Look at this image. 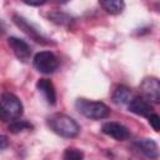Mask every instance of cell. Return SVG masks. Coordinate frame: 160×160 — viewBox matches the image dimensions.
I'll use <instances>...</instances> for the list:
<instances>
[{"label": "cell", "instance_id": "obj_1", "mask_svg": "<svg viewBox=\"0 0 160 160\" xmlns=\"http://www.w3.org/2000/svg\"><path fill=\"white\" fill-rule=\"evenodd\" d=\"M46 124L52 132L62 138L71 139V138L78 136L80 132L79 124L71 116L65 115V114L56 112V114L50 115L46 119Z\"/></svg>", "mask_w": 160, "mask_h": 160}, {"label": "cell", "instance_id": "obj_2", "mask_svg": "<svg viewBox=\"0 0 160 160\" xmlns=\"http://www.w3.org/2000/svg\"><path fill=\"white\" fill-rule=\"evenodd\" d=\"M0 102H1V119H2V121L12 122V121L20 119V116L22 115V111H24V106L16 95H14L9 91H5L1 95Z\"/></svg>", "mask_w": 160, "mask_h": 160}, {"label": "cell", "instance_id": "obj_3", "mask_svg": "<svg viewBox=\"0 0 160 160\" xmlns=\"http://www.w3.org/2000/svg\"><path fill=\"white\" fill-rule=\"evenodd\" d=\"M75 106L78 111L88 119L100 120L110 115L109 106L101 101H90L86 99H78L75 102Z\"/></svg>", "mask_w": 160, "mask_h": 160}, {"label": "cell", "instance_id": "obj_4", "mask_svg": "<svg viewBox=\"0 0 160 160\" xmlns=\"http://www.w3.org/2000/svg\"><path fill=\"white\" fill-rule=\"evenodd\" d=\"M12 21H14V24H15L22 32H25V34H26L29 38H31L34 41H36V42H39V44H41V45H52V44H54V41H51V40L48 39L45 35H42V34L40 32V30H39L34 24H31L30 21H28L25 18L18 15V14H14V15H12Z\"/></svg>", "mask_w": 160, "mask_h": 160}, {"label": "cell", "instance_id": "obj_5", "mask_svg": "<svg viewBox=\"0 0 160 160\" xmlns=\"http://www.w3.org/2000/svg\"><path fill=\"white\" fill-rule=\"evenodd\" d=\"M34 68L41 74H52L59 66V59L51 51H40L32 59Z\"/></svg>", "mask_w": 160, "mask_h": 160}, {"label": "cell", "instance_id": "obj_6", "mask_svg": "<svg viewBox=\"0 0 160 160\" xmlns=\"http://www.w3.org/2000/svg\"><path fill=\"white\" fill-rule=\"evenodd\" d=\"M140 91L149 102L160 104V79L154 76L145 78L140 84Z\"/></svg>", "mask_w": 160, "mask_h": 160}, {"label": "cell", "instance_id": "obj_7", "mask_svg": "<svg viewBox=\"0 0 160 160\" xmlns=\"http://www.w3.org/2000/svg\"><path fill=\"white\" fill-rule=\"evenodd\" d=\"M8 44L11 48L14 55L20 61L26 62L30 59V56H31V48H30V45L26 41L19 39V38H15V36H10V38H8Z\"/></svg>", "mask_w": 160, "mask_h": 160}, {"label": "cell", "instance_id": "obj_8", "mask_svg": "<svg viewBox=\"0 0 160 160\" xmlns=\"http://www.w3.org/2000/svg\"><path fill=\"white\" fill-rule=\"evenodd\" d=\"M101 131L108 135V136H111L112 139L115 140H119V141H122V140H126L130 138V131L126 126H124L120 122H116V121H109V122H105L101 128Z\"/></svg>", "mask_w": 160, "mask_h": 160}, {"label": "cell", "instance_id": "obj_9", "mask_svg": "<svg viewBox=\"0 0 160 160\" xmlns=\"http://www.w3.org/2000/svg\"><path fill=\"white\" fill-rule=\"evenodd\" d=\"M134 145L148 159L155 160V159L159 158V154H160L159 152V146H158V144L152 139H150V138H141V139L135 140Z\"/></svg>", "mask_w": 160, "mask_h": 160}, {"label": "cell", "instance_id": "obj_10", "mask_svg": "<svg viewBox=\"0 0 160 160\" xmlns=\"http://www.w3.org/2000/svg\"><path fill=\"white\" fill-rule=\"evenodd\" d=\"M128 109L130 112L139 116H145V118H149L154 112L152 111L154 109L150 105V102L142 96H135L134 99H131L128 105Z\"/></svg>", "mask_w": 160, "mask_h": 160}, {"label": "cell", "instance_id": "obj_11", "mask_svg": "<svg viewBox=\"0 0 160 160\" xmlns=\"http://www.w3.org/2000/svg\"><path fill=\"white\" fill-rule=\"evenodd\" d=\"M36 89L39 90V92H41V95L44 96L45 101L49 105H55L56 104V91H55V86L54 84L49 80V79H39L36 82Z\"/></svg>", "mask_w": 160, "mask_h": 160}, {"label": "cell", "instance_id": "obj_12", "mask_svg": "<svg viewBox=\"0 0 160 160\" xmlns=\"http://www.w3.org/2000/svg\"><path fill=\"white\" fill-rule=\"evenodd\" d=\"M131 91L125 85H118L114 94H112V101L116 105H124L126 102H130Z\"/></svg>", "mask_w": 160, "mask_h": 160}, {"label": "cell", "instance_id": "obj_13", "mask_svg": "<svg viewBox=\"0 0 160 160\" xmlns=\"http://www.w3.org/2000/svg\"><path fill=\"white\" fill-rule=\"evenodd\" d=\"M100 5L102 6V9L111 15H118L120 12H122L124 8H125V2L121 0H106V1H100Z\"/></svg>", "mask_w": 160, "mask_h": 160}, {"label": "cell", "instance_id": "obj_14", "mask_svg": "<svg viewBox=\"0 0 160 160\" xmlns=\"http://www.w3.org/2000/svg\"><path fill=\"white\" fill-rule=\"evenodd\" d=\"M49 20L56 25H61V26H66L69 25L71 21H72V18L66 14V12H62V11H51L49 15H48Z\"/></svg>", "mask_w": 160, "mask_h": 160}, {"label": "cell", "instance_id": "obj_15", "mask_svg": "<svg viewBox=\"0 0 160 160\" xmlns=\"http://www.w3.org/2000/svg\"><path fill=\"white\" fill-rule=\"evenodd\" d=\"M31 129H32V125L26 120H15L9 124V131L12 134H18L24 130H31Z\"/></svg>", "mask_w": 160, "mask_h": 160}, {"label": "cell", "instance_id": "obj_16", "mask_svg": "<svg viewBox=\"0 0 160 160\" xmlns=\"http://www.w3.org/2000/svg\"><path fill=\"white\" fill-rule=\"evenodd\" d=\"M62 160H84V152L76 148H68L64 151Z\"/></svg>", "mask_w": 160, "mask_h": 160}, {"label": "cell", "instance_id": "obj_17", "mask_svg": "<svg viewBox=\"0 0 160 160\" xmlns=\"http://www.w3.org/2000/svg\"><path fill=\"white\" fill-rule=\"evenodd\" d=\"M148 120H149V124L151 125V128L155 130V131H160V115H158L156 112H152L149 118H148Z\"/></svg>", "mask_w": 160, "mask_h": 160}, {"label": "cell", "instance_id": "obj_18", "mask_svg": "<svg viewBox=\"0 0 160 160\" xmlns=\"http://www.w3.org/2000/svg\"><path fill=\"white\" fill-rule=\"evenodd\" d=\"M24 4H26V5H30V6H41V5H44L45 4V1L42 0V1H40V0H38V1H28V0H24Z\"/></svg>", "mask_w": 160, "mask_h": 160}, {"label": "cell", "instance_id": "obj_19", "mask_svg": "<svg viewBox=\"0 0 160 160\" xmlns=\"http://www.w3.org/2000/svg\"><path fill=\"white\" fill-rule=\"evenodd\" d=\"M1 150H5L6 146H8V138L5 135H1Z\"/></svg>", "mask_w": 160, "mask_h": 160}]
</instances>
